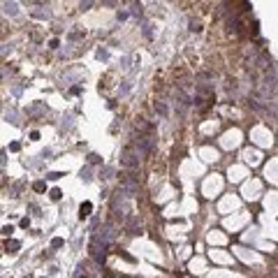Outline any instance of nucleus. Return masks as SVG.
I'll list each match as a JSON object with an SVG mask.
<instances>
[{
  "label": "nucleus",
  "instance_id": "obj_1",
  "mask_svg": "<svg viewBox=\"0 0 278 278\" xmlns=\"http://www.w3.org/2000/svg\"><path fill=\"white\" fill-rule=\"evenodd\" d=\"M151 146H153V139L151 137H139L135 142V153L139 158H146L148 153H151Z\"/></svg>",
  "mask_w": 278,
  "mask_h": 278
},
{
  "label": "nucleus",
  "instance_id": "obj_2",
  "mask_svg": "<svg viewBox=\"0 0 278 278\" xmlns=\"http://www.w3.org/2000/svg\"><path fill=\"white\" fill-rule=\"evenodd\" d=\"M121 165H123V167H128V169H135L137 165H139V155H137L132 148H125L123 155H121Z\"/></svg>",
  "mask_w": 278,
  "mask_h": 278
},
{
  "label": "nucleus",
  "instance_id": "obj_3",
  "mask_svg": "<svg viewBox=\"0 0 278 278\" xmlns=\"http://www.w3.org/2000/svg\"><path fill=\"white\" fill-rule=\"evenodd\" d=\"M88 213H90V204L86 202V204H81V209H79V215H81V218H86Z\"/></svg>",
  "mask_w": 278,
  "mask_h": 278
},
{
  "label": "nucleus",
  "instance_id": "obj_4",
  "mask_svg": "<svg viewBox=\"0 0 278 278\" xmlns=\"http://www.w3.org/2000/svg\"><path fill=\"white\" fill-rule=\"evenodd\" d=\"M155 111H158V114H162V116H165V114H167V107H165V105H155Z\"/></svg>",
  "mask_w": 278,
  "mask_h": 278
},
{
  "label": "nucleus",
  "instance_id": "obj_5",
  "mask_svg": "<svg viewBox=\"0 0 278 278\" xmlns=\"http://www.w3.org/2000/svg\"><path fill=\"white\" fill-rule=\"evenodd\" d=\"M10 248H12V253H14L16 248H19V243H16V241H7V250H10Z\"/></svg>",
  "mask_w": 278,
  "mask_h": 278
},
{
  "label": "nucleus",
  "instance_id": "obj_6",
  "mask_svg": "<svg viewBox=\"0 0 278 278\" xmlns=\"http://www.w3.org/2000/svg\"><path fill=\"white\" fill-rule=\"evenodd\" d=\"M51 246H53V248H60V246H63V239H53Z\"/></svg>",
  "mask_w": 278,
  "mask_h": 278
},
{
  "label": "nucleus",
  "instance_id": "obj_7",
  "mask_svg": "<svg viewBox=\"0 0 278 278\" xmlns=\"http://www.w3.org/2000/svg\"><path fill=\"white\" fill-rule=\"evenodd\" d=\"M12 232H14V227H12V225H5V227H2V234H12Z\"/></svg>",
  "mask_w": 278,
  "mask_h": 278
},
{
  "label": "nucleus",
  "instance_id": "obj_8",
  "mask_svg": "<svg viewBox=\"0 0 278 278\" xmlns=\"http://www.w3.org/2000/svg\"><path fill=\"white\" fill-rule=\"evenodd\" d=\"M51 200H60V190H51Z\"/></svg>",
  "mask_w": 278,
  "mask_h": 278
},
{
  "label": "nucleus",
  "instance_id": "obj_9",
  "mask_svg": "<svg viewBox=\"0 0 278 278\" xmlns=\"http://www.w3.org/2000/svg\"><path fill=\"white\" fill-rule=\"evenodd\" d=\"M35 190H37V192H42V190H44V183H42V181H37V183H35Z\"/></svg>",
  "mask_w": 278,
  "mask_h": 278
}]
</instances>
